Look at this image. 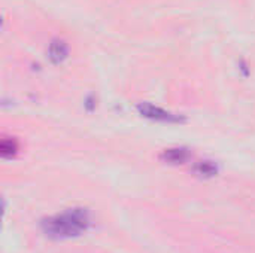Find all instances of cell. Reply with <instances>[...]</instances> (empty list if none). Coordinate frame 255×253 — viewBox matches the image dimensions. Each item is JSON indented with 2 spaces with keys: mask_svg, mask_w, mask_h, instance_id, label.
Returning a JSON list of instances; mask_svg holds the SVG:
<instances>
[{
  "mask_svg": "<svg viewBox=\"0 0 255 253\" xmlns=\"http://www.w3.org/2000/svg\"><path fill=\"white\" fill-rule=\"evenodd\" d=\"M67 45L63 40H52V43L49 45V58L54 63H61L67 57Z\"/></svg>",
  "mask_w": 255,
  "mask_h": 253,
  "instance_id": "cell-5",
  "label": "cell"
},
{
  "mask_svg": "<svg viewBox=\"0 0 255 253\" xmlns=\"http://www.w3.org/2000/svg\"><path fill=\"white\" fill-rule=\"evenodd\" d=\"M193 171H194V174L199 176V177L209 179V177L217 176L218 167H217V164H214L212 161H199V163L194 164Z\"/></svg>",
  "mask_w": 255,
  "mask_h": 253,
  "instance_id": "cell-4",
  "label": "cell"
},
{
  "mask_svg": "<svg viewBox=\"0 0 255 253\" xmlns=\"http://www.w3.org/2000/svg\"><path fill=\"white\" fill-rule=\"evenodd\" d=\"M91 225V215L88 209L73 207L54 216L42 219L40 228L43 234L52 240L76 239L88 231Z\"/></svg>",
  "mask_w": 255,
  "mask_h": 253,
  "instance_id": "cell-1",
  "label": "cell"
},
{
  "mask_svg": "<svg viewBox=\"0 0 255 253\" xmlns=\"http://www.w3.org/2000/svg\"><path fill=\"white\" fill-rule=\"evenodd\" d=\"M137 110L142 116L151 119V121H157V122H164V124H178L182 122L184 118L179 115H175L169 110H164L158 106H154L151 103H139L137 104Z\"/></svg>",
  "mask_w": 255,
  "mask_h": 253,
  "instance_id": "cell-2",
  "label": "cell"
},
{
  "mask_svg": "<svg viewBox=\"0 0 255 253\" xmlns=\"http://www.w3.org/2000/svg\"><path fill=\"white\" fill-rule=\"evenodd\" d=\"M161 161L167 163V164H184L185 161H188L190 158V151L187 148H170V149H164L163 154L160 155Z\"/></svg>",
  "mask_w": 255,
  "mask_h": 253,
  "instance_id": "cell-3",
  "label": "cell"
},
{
  "mask_svg": "<svg viewBox=\"0 0 255 253\" xmlns=\"http://www.w3.org/2000/svg\"><path fill=\"white\" fill-rule=\"evenodd\" d=\"M16 151H18V145H16L15 140H12V139H3L1 140V143H0V154H1L3 158L15 157Z\"/></svg>",
  "mask_w": 255,
  "mask_h": 253,
  "instance_id": "cell-6",
  "label": "cell"
}]
</instances>
